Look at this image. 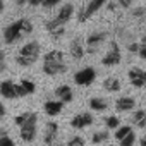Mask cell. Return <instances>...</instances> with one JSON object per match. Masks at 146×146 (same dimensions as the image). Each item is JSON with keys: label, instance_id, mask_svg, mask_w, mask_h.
I'll list each match as a JSON object with an SVG mask.
<instances>
[{"label": "cell", "instance_id": "1", "mask_svg": "<svg viewBox=\"0 0 146 146\" xmlns=\"http://www.w3.org/2000/svg\"><path fill=\"white\" fill-rule=\"evenodd\" d=\"M33 29H35L33 23H31L28 17H23V19H17V21L7 24V26L4 28V31H2V38H4V41H5L7 45H14V43H17L19 40L29 36V35L33 33Z\"/></svg>", "mask_w": 146, "mask_h": 146}, {"label": "cell", "instance_id": "2", "mask_svg": "<svg viewBox=\"0 0 146 146\" xmlns=\"http://www.w3.org/2000/svg\"><path fill=\"white\" fill-rule=\"evenodd\" d=\"M43 74L45 76H60L67 72V64L64 60V52L62 50H50L43 55Z\"/></svg>", "mask_w": 146, "mask_h": 146}, {"label": "cell", "instance_id": "3", "mask_svg": "<svg viewBox=\"0 0 146 146\" xmlns=\"http://www.w3.org/2000/svg\"><path fill=\"white\" fill-rule=\"evenodd\" d=\"M41 57V43L40 41H29L23 45L16 55V64L21 67H31L36 64V60Z\"/></svg>", "mask_w": 146, "mask_h": 146}, {"label": "cell", "instance_id": "4", "mask_svg": "<svg viewBox=\"0 0 146 146\" xmlns=\"http://www.w3.org/2000/svg\"><path fill=\"white\" fill-rule=\"evenodd\" d=\"M72 17H74V5H72V4H64V5L60 7V11L57 12V16H55L53 19L46 21L45 29H46V31H52V29H55V28H62V26H65Z\"/></svg>", "mask_w": 146, "mask_h": 146}, {"label": "cell", "instance_id": "5", "mask_svg": "<svg viewBox=\"0 0 146 146\" xmlns=\"http://www.w3.org/2000/svg\"><path fill=\"white\" fill-rule=\"evenodd\" d=\"M36 132H38V115L36 112H31L29 117L19 125V136L23 141L31 143L36 139Z\"/></svg>", "mask_w": 146, "mask_h": 146}, {"label": "cell", "instance_id": "6", "mask_svg": "<svg viewBox=\"0 0 146 146\" xmlns=\"http://www.w3.org/2000/svg\"><path fill=\"white\" fill-rule=\"evenodd\" d=\"M107 38H108V33L107 31H95V33L88 35L86 36V41H84V52L86 53H91V55L93 53H98L100 48L105 45Z\"/></svg>", "mask_w": 146, "mask_h": 146}, {"label": "cell", "instance_id": "7", "mask_svg": "<svg viewBox=\"0 0 146 146\" xmlns=\"http://www.w3.org/2000/svg\"><path fill=\"white\" fill-rule=\"evenodd\" d=\"M72 79H74V83H76L78 86H83V88L91 86V84L95 83V79H96V69L91 67V65L83 67V69H79V70L74 72Z\"/></svg>", "mask_w": 146, "mask_h": 146}, {"label": "cell", "instance_id": "8", "mask_svg": "<svg viewBox=\"0 0 146 146\" xmlns=\"http://www.w3.org/2000/svg\"><path fill=\"white\" fill-rule=\"evenodd\" d=\"M107 2H108V0H90V2L79 11V14H78V21H79V23H86V21L91 19L98 11H102V9L105 7Z\"/></svg>", "mask_w": 146, "mask_h": 146}, {"label": "cell", "instance_id": "9", "mask_svg": "<svg viewBox=\"0 0 146 146\" xmlns=\"http://www.w3.org/2000/svg\"><path fill=\"white\" fill-rule=\"evenodd\" d=\"M120 60H122V52H120L119 43L117 41H110V48L105 53V57L102 58V64L107 65V67H113V65H119Z\"/></svg>", "mask_w": 146, "mask_h": 146}, {"label": "cell", "instance_id": "10", "mask_svg": "<svg viewBox=\"0 0 146 146\" xmlns=\"http://www.w3.org/2000/svg\"><path fill=\"white\" fill-rule=\"evenodd\" d=\"M93 122H95V117L90 112H81L70 119V127L72 129H84L88 125H93Z\"/></svg>", "mask_w": 146, "mask_h": 146}, {"label": "cell", "instance_id": "11", "mask_svg": "<svg viewBox=\"0 0 146 146\" xmlns=\"http://www.w3.org/2000/svg\"><path fill=\"white\" fill-rule=\"evenodd\" d=\"M127 76H129V81L134 88H143L146 84V72L141 69V67H131L127 70Z\"/></svg>", "mask_w": 146, "mask_h": 146}, {"label": "cell", "instance_id": "12", "mask_svg": "<svg viewBox=\"0 0 146 146\" xmlns=\"http://www.w3.org/2000/svg\"><path fill=\"white\" fill-rule=\"evenodd\" d=\"M0 95L7 100H19L17 91H16V83L11 79H5V81L0 83Z\"/></svg>", "mask_w": 146, "mask_h": 146}, {"label": "cell", "instance_id": "13", "mask_svg": "<svg viewBox=\"0 0 146 146\" xmlns=\"http://www.w3.org/2000/svg\"><path fill=\"white\" fill-rule=\"evenodd\" d=\"M55 96L65 105V103H70L74 100V91H72V88L67 86V84H60V86L55 88Z\"/></svg>", "mask_w": 146, "mask_h": 146}, {"label": "cell", "instance_id": "14", "mask_svg": "<svg viewBox=\"0 0 146 146\" xmlns=\"http://www.w3.org/2000/svg\"><path fill=\"white\" fill-rule=\"evenodd\" d=\"M69 50H70V57L74 58V60H81L83 57H84V43L79 40V38H74L70 41V46H69Z\"/></svg>", "mask_w": 146, "mask_h": 146}, {"label": "cell", "instance_id": "15", "mask_svg": "<svg viewBox=\"0 0 146 146\" xmlns=\"http://www.w3.org/2000/svg\"><path fill=\"white\" fill-rule=\"evenodd\" d=\"M136 107V100L132 96H120L115 100V108L117 112H131Z\"/></svg>", "mask_w": 146, "mask_h": 146}, {"label": "cell", "instance_id": "16", "mask_svg": "<svg viewBox=\"0 0 146 146\" xmlns=\"http://www.w3.org/2000/svg\"><path fill=\"white\" fill-rule=\"evenodd\" d=\"M43 108H45V113H46L48 117H55V115H58V113L62 112L64 103H62L60 100H48V102H45Z\"/></svg>", "mask_w": 146, "mask_h": 146}, {"label": "cell", "instance_id": "17", "mask_svg": "<svg viewBox=\"0 0 146 146\" xmlns=\"http://www.w3.org/2000/svg\"><path fill=\"white\" fill-rule=\"evenodd\" d=\"M57 134H58V124H57V122H48V124H46V129H45V137H43L45 144L55 143Z\"/></svg>", "mask_w": 146, "mask_h": 146}, {"label": "cell", "instance_id": "18", "mask_svg": "<svg viewBox=\"0 0 146 146\" xmlns=\"http://www.w3.org/2000/svg\"><path fill=\"white\" fill-rule=\"evenodd\" d=\"M88 105H90V108H91L93 112H105V110L108 108L107 100H105V98H100V96H91V98L88 100Z\"/></svg>", "mask_w": 146, "mask_h": 146}, {"label": "cell", "instance_id": "19", "mask_svg": "<svg viewBox=\"0 0 146 146\" xmlns=\"http://www.w3.org/2000/svg\"><path fill=\"white\" fill-rule=\"evenodd\" d=\"M120 88H122V81L115 76L107 78L103 81V90H107L108 93H117V91H120Z\"/></svg>", "mask_w": 146, "mask_h": 146}, {"label": "cell", "instance_id": "20", "mask_svg": "<svg viewBox=\"0 0 146 146\" xmlns=\"http://www.w3.org/2000/svg\"><path fill=\"white\" fill-rule=\"evenodd\" d=\"M131 122H132L134 125H137L139 129H143V127L146 125V112H144L143 108L134 110V113H132V117H131Z\"/></svg>", "mask_w": 146, "mask_h": 146}, {"label": "cell", "instance_id": "21", "mask_svg": "<svg viewBox=\"0 0 146 146\" xmlns=\"http://www.w3.org/2000/svg\"><path fill=\"white\" fill-rule=\"evenodd\" d=\"M19 84H21V88L24 90L26 96H28V95H33V93H36V83H33L31 79H23Z\"/></svg>", "mask_w": 146, "mask_h": 146}, {"label": "cell", "instance_id": "22", "mask_svg": "<svg viewBox=\"0 0 146 146\" xmlns=\"http://www.w3.org/2000/svg\"><path fill=\"white\" fill-rule=\"evenodd\" d=\"M0 146H16L14 139L7 134V131L2 129V127H0Z\"/></svg>", "mask_w": 146, "mask_h": 146}, {"label": "cell", "instance_id": "23", "mask_svg": "<svg viewBox=\"0 0 146 146\" xmlns=\"http://www.w3.org/2000/svg\"><path fill=\"white\" fill-rule=\"evenodd\" d=\"M136 139H137V137H136V132H134V131H131V132H129L127 136H124L119 143H120V146H134Z\"/></svg>", "mask_w": 146, "mask_h": 146}, {"label": "cell", "instance_id": "24", "mask_svg": "<svg viewBox=\"0 0 146 146\" xmlns=\"http://www.w3.org/2000/svg\"><path fill=\"white\" fill-rule=\"evenodd\" d=\"M131 131H132V127H131V125H119V127L115 129V139H117V141H120V139H122L124 136H127Z\"/></svg>", "mask_w": 146, "mask_h": 146}, {"label": "cell", "instance_id": "25", "mask_svg": "<svg viewBox=\"0 0 146 146\" xmlns=\"http://www.w3.org/2000/svg\"><path fill=\"white\" fill-rule=\"evenodd\" d=\"M108 139V131H98V132H95L93 136H91V141L95 143V144H100V143H103V141H107Z\"/></svg>", "mask_w": 146, "mask_h": 146}, {"label": "cell", "instance_id": "26", "mask_svg": "<svg viewBox=\"0 0 146 146\" xmlns=\"http://www.w3.org/2000/svg\"><path fill=\"white\" fill-rule=\"evenodd\" d=\"M105 125H107V129H117L120 125V119L117 115H110L105 119Z\"/></svg>", "mask_w": 146, "mask_h": 146}, {"label": "cell", "instance_id": "27", "mask_svg": "<svg viewBox=\"0 0 146 146\" xmlns=\"http://www.w3.org/2000/svg\"><path fill=\"white\" fill-rule=\"evenodd\" d=\"M48 35H50L53 40H60V38L65 35V26H62V28H55V29L48 31Z\"/></svg>", "mask_w": 146, "mask_h": 146}, {"label": "cell", "instance_id": "28", "mask_svg": "<svg viewBox=\"0 0 146 146\" xmlns=\"http://www.w3.org/2000/svg\"><path fill=\"white\" fill-rule=\"evenodd\" d=\"M84 137L83 136H72L70 139H69V143H67V146H84Z\"/></svg>", "mask_w": 146, "mask_h": 146}, {"label": "cell", "instance_id": "29", "mask_svg": "<svg viewBox=\"0 0 146 146\" xmlns=\"http://www.w3.org/2000/svg\"><path fill=\"white\" fill-rule=\"evenodd\" d=\"M60 2H62V0H43V2H41V7H43V9H53V7H57Z\"/></svg>", "mask_w": 146, "mask_h": 146}, {"label": "cell", "instance_id": "30", "mask_svg": "<svg viewBox=\"0 0 146 146\" xmlns=\"http://www.w3.org/2000/svg\"><path fill=\"white\" fill-rule=\"evenodd\" d=\"M29 113H31V112H23V113L16 115V117H14V122H16V125H21V124H23V122H24V120L29 117Z\"/></svg>", "mask_w": 146, "mask_h": 146}, {"label": "cell", "instance_id": "31", "mask_svg": "<svg viewBox=\"0 0 146 146\" xmlns=\"http://www.w3.org/2000/svg\"><path fill=\"white\" fill-rule=\"evenodd\" d=\"M5 67H7V57H5V52L0 50V74L5 70Z\"/></svg>", "mask_w": 146, "mask_h": 146}, {"label": "cell", "instance_id": "32", "mask_svg": "<svg viewBox=\"0 0 146 146\" xmlns=\"http://www.w3.org/2000/svg\"><path fill=\"white\" fill-rule=\"evenodd\" d=\"M143 16H144V9H143V7H137V9L132 11V17H134V19L139 21V19H143Z\"/></svg>", "mask_w": 146, "mask_h": 146}, {"label": "cell", "instance_id": "33", "mask_svg": "<svg viewBox=\"0 0 146 146\" xmlns=\"http://www.w3.org/2000/svg\"><path fill=\"white\" fill-rule=\"evenodd\" d=\"M117 4L122 7V9H129L132 5V0H117Z\"/></svg>", "mask_w": 146, "mask_h": 146}, {"label": "cell", "instance_id": "34", "mask_svg": "<svg viewBox=\"0 0 146 146\" xmlns=\"http://www.w3.org/2000/svg\"><path fill=\"white\" fill-rule=\"evenodd\" d=\"M137 45H139V43L132 41V43H129V45H127V50H129L131 53H136V52H137Z\"/></svg>", "mask_w": 146, "mask_h": 146}, {"label": "cell", "instance_id": "35", "mask_svg": "<svg viewBox=\"0 0 146 146\" xmlns=\"http://www.w3.org/2000/svg\"><path fill=\"white\" fill-rule=\"evenodd\" d=\"M41 2H43V0H28V4H26V5H29V7H40Z\"/></svg>", "mask_w": 146, "mask_h": 146}, {"label": "cell", "instance_id": "36", "mask_svg": "<svg viewBox=\"0 0 146 146\" xmlns=\"http://www.w3.org/2000/svg\"><path fill=\"white\" fill-rule=\"evenodd\" d=\"M105 5H107V9H108L110 12H113V11H115V9L119 7V4H115V2H110V0H108V2H107Z\"/></svg>", "mask_w": 146, "mask_h": 146}, {"label": "cell", "instance_id": "37", "mask_svg": "<svg viewBox=\"0 0 146 146\" xmlns=\"http://www.w3.org/2000/svg\"><path fill=\"white\" fill-rule=\"evenodd\" d=\"M4 117H5V107H4L2 102H0V120H4Z\"/></svg>", "mask_w": 146, "mask_h": 146}, {"label": "cell", "instance_id": "38", "mask_svg": "<svg viewBox=\"0 0 146 146\" xmlns=\"http://www.w3.org/2000/svg\"><path fill=\"white\" fill-rule=\"evenodd\" d=\"M14 2H16L17 7H24V5L28 4V0H14Z\"/></svg>", "mask_w": 146, "mask_h": 146}, {"label": "cell", "instance_id": "39", "mask_svg": "<svg viewBox=\"0 0 146 146\" xmlns=\"http://www.w3.org/2000/svg\"><path fill=\"white\" fill-rule=\"evenodd\" d=\"M5 11V2H4V0H0V14H2Z\"/></svg>", "mask_w": 146, "mask_h": 146}, {"label": "cell", "instance_id": "40", "mask_svg": "<svg viewBox=\"0 0 146 146\" xmlns=\"http://www.w3.org/2000/svg\"><path fill=\"white\" fill-rule=\"evenodd\" d=\"M139 144L141 146H146V137H139Z\"/></svg>", "mask_w": 146, "mask_h": 146}, {"label": "cell", "instance_id": "41", "mask_svg": "<svg viewBox=\"0 0 146 146\" xmlns=\"http://www.w3.org/2000/svg\"><path fill=\"white\" fill-rule=\"evenodd\" d=\"M50 146H64V144H57V143H52Z\"/></svg>", "mask_w": 146, "mask_h": 146}, {"label": "cell", "instance_id": "42", "mask_svg": "<svg viewBox=\"0 0 146 146\" xmlns=\"http://www.w3.org/2000/svg\"><path fill=\"white\" fill-rule=\"evenodd\" d=\"M110 146H113V144H110Z\"/></svg>", "mask_w": 146, "mask_h": 146}]
</instances>
